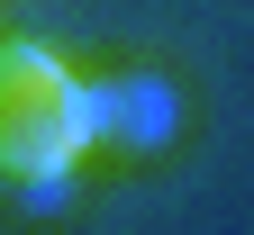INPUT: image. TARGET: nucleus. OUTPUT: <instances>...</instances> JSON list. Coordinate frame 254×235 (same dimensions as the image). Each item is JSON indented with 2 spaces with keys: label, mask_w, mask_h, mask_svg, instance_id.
<instances>
[{
  "label": "nucleus",
  "mask_w": 254,
  "mask_h": 235,
  "mask_svg": "<svg viewBox=\"0 0 254 235\" xmlns=\"http://www.w3.org/2000/svg\"><path fill=\"white\" fill-rule=\"evenodd\" d=\"M91 154V73L37 37H0V181H73Z\"/></svg>",
  "instance_id": "1"
},
{
  "label": "nucleus",
  "mask_w": 254,
  "mask_h": 235,
  "mask_svg": "<svg viewBox=\"0 0 254 235\" xmlns=\"http://www.w3.org/2000/svg\"><path fill=\"white\" fill-rule=\"evenodd\" d=\"M173 145V91L154 73H91V154L145 163Z\"/></svg>",
  "instance_id": "2"
}]
</instances>
